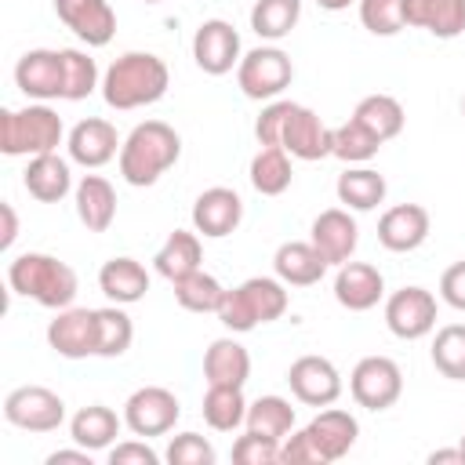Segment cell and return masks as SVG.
<instances>
[{
  "label": "cell",
  "instance_id": "obj_1",
  "mask_svg": "<svg viewBox=\"0 0 465 465\" xmlns=\"http://www.w3.org/2000/svg\"><path fill=\"white\" fill-rule=\"evenodd\" d=\"M171 69L153 51H127L102 73V98L109 109H142L167 94Z\"/></svg>",
  "mask_w": 465,
  "mask_h": 465
},
{
  "label": "cell",
  "instance_id": "obj_2",
  "mask_svg": "<svg viewBox=\"0 0 465 465\" xmlns=\"http://www.w3.org/2000/svg\"><path fill=\"white\" fill-rule=\"evenodd\" d=\"M182 156V138L171 124L163 120H145L138 124L124 145H120V174L127 185L134 189H145V185H156L160 174H167Z\"/></svg>",
  "mask_w": 465,
  "mask_h": 465
},
{
  "label": "cell",
  "instance_id": "obj_3",
  "mask_svg": "<svg viewBox=\"0 0 465 465\" xmlns=\"http://www.w3.org/2000/svg\"><path fill=\"white\" fill-rule=\"evenodd\" d=\"M7 283H11L15 294L33 298L36 305L54 309V312L65 309V305H73L76 287H80L73 265H65L54 254H44V251H25V254L11 258Z\"/></svg>",
  "mask_w": 465,
  "mask_h": 465
},
{
  "label": "cell",
  "instance_id": "obj_4",
  "mask_svg": "<svg viewBox=\"0 0 465 465\" xmlns=\"http://www.w3.org/2000/svg\"><path fill=\"white\" fill-rule=\"evenodd\" d=\"M291 294L280 276H251L240 287H225V298L218 305V320L232 334H247L258 323H272L287 312Z\"/></svg>",
  "mask_w": 465,
  "mask_h": 465
},
{
  "label": "cell",
  "instance_id": "obj_5",
  "mask_svg": "<svg viewBox=\"0 0 465 465\" xmlns=\"http://www.w3.org/2000/svg\"><path fill=\"white\" fill-rule=\"evenodd\" d=\"M62 138H65V124L44 102H29L25 109H4L0 113V153L4 156L58 153Z\"/></svg>",
  "mask_w": 465,
  "mask_h": 465
},
{
  "label": "cell",
  "instance_id": "obj_6",
  "mask_svg": "<svg viewBox=\"0 0 465 465\" xmlns=\"http://www.w3.org/2000/svg\"><path fill=\"white\" fill-rule=\"evenodd\" d=\"M291 80H294V65L291 54L280 47H254L236 65V84L254 102H272L291 87Z\"/></svg>",
  "mask_w": 465,
  "mask_h": 465
},
{
  "label": "cell",
  "instance_id": "obj_7",
  "mask_svg": "<svg viewBox=\"0 0 465 465\" xmlns=\"http://www.w3.org/2000/svg\"><path fill=\"white\" fill-rule=\"evenodd\" d=\"M4 418L25 432H54L65 421V400L47 385H18L4 400Z\"/></svg>",
  "mask_w": 465,
  "mask_h": 465
},
{
  "label": "cell",
  "instance_id": "obj_8",
  "mask_svg": "<svg viewBox=\"0 0 465 465\" xmlns=\"http://www.w3.org/2000/svg\"><path fill=\"white\" fill-rule=\"evenodd\" d=\"M349 392L367 411H389L403 396V371L389 356H363L349 374Z\"/></svg>",
  "mask_w": 465,
  "mask_h": 465
},
{
  "label": "cell",
  "instance_id": "obj_9",
  "mask_svg": "<svg viewBox=\"0 0 465 465\" xmlns=\"http://www.w3.org/2000/svg\"><path fill=\"white\" fill-rule=\"evenodd\" d=\"M182 418V403L163 385H142L124 403V425L134 436H167Z\"/></svg>",
  "mask_w": 465,
  "mask_h": 465
},
{
  "label": "cell",
  "instance_id": "obj_10",
  "mask_svg": "<svg viewBox=\"0 0 465 465\" xmlns=\"http://www.w3.org/2000/svg\"><path fill=\"white\" fill-rule=\"evenodd\" d=\"M385 327L403 341H418V338L432 334V327H436V294L418 287V283L392 291L385 298Z\"/></svg>",
  "mask_w": 465,
  "mask_h": 465
},
{
  "label": "cell",
  "instance_id": "obj_11",
  "mask_svg": "<svg viewBox=\"0 0 465 465\" xmlns=\"http://www.w3.org/2000/svg\"><path fill=\"white\" fill-rule=\"evenodd\" d=\"M47 345L65 360H87L98 356V312L65 305L47 323Z\"/></svg>",
  "mask_w": 465,
  "mask_h": 465
},
{
  "label": "cell",
  "instance_id": "obj_12",
  "mask_svg": "<svg viewBox=\"0 0 465 465\" xmlns=\"http://www.w3.org/2000/svg\"><path fill=\"white\" fill-rule=\"evenodd\" d=\"M287 385H291V396L305 407H331L338 396H341V374L338 367L327 360V356H298L291 367H287Z\"/></svg>",
  "mask_w": 465,
  "mask_h": 465
},
{
  "label": "cell",
  "instance_id": "obj_13",
  "mask_svg": "<svg viewBox=\"0 0 465 465\" xmlns=\"http://www.w3.org/2000/svg\"><path fill=\"white\" fill-rule=\"evenodd\" d=\"M193 58L207 76H225L240 65V33L225 18H207L193 33Z\"/></svg>",
  "mask_w": 465,
  "mask_h": 465
},
{
  "label": "cell",
  "instance_id": "obj_14",
  "mask_svg": "<svg viewBox=\"0 0 465 465\" xmlns=\"http://www.w3.org/2000/svg\"><path fill=\"white\" fill-rule=\"evenodd\" d=\"M54 15L87 47H105L116 33V11L109 0H54Z\"/></svg>",
  "mask_w": 465,
  "mask_h": 465
},
{
  "label": "cell",
  "instance_id": "obj_15",
  "mask_svg": "<svg viewBox=\"0 0 465 465\" xmlns=\"http://www.w3.org/2000/svg\"><path fill=\"white\" fill-rule=\"evenodd\" d=\"M309 240L327 258V265H345L352 258L356 243H360V225L349 214V207H327L312 218Z\"/></svg>",
  "mask_w": 465,
  "mask_h": 465
},
{
  "label": "cell",
  "instance_id": "obj_16",
  "mask_svg": "<svg viewBox=\"0 0 465 465\" xmlns=\"http://www.w3.org/2000/svg\"><path fill=\"white\" fill-rule=\"evenodd\" d=\"M240 222H243V200L229 185H211L193 203V229L211 236V240H222V236L236 232Z\"/></svg>",
  "mask_w": 465,
  "mask_h": 465
},
{
  "label": "cell",
  "instance_id": "obj_17",
  "mask_svg": "<svg viewBox=\"0 0 465 465\" xmlns=\"http://www.w3.org/2000/svg\"><path fill=\"white\" fill-rule=\"evenodd\" d=\"M429 229L432 218L421 203H396L378 218V243L392 254H407L429 240Z\"/></svg>",
  "mask_w": 465,
  "mask_h": 465
},
{
  "label": "cell",
  "instance_id": "obj_18",
  "mask_svg": "<svg viewBox=\"0 0 465 465\" xmlns=\"http://www.w3.org/2000/svg\"><path fill=\"white\" fill-rule=\"evenodd\" d=\"M15 84L33 102L62 98V51L33 47L15 62Z\"/></svg>",
  "mask_w": 465,
  "mask_h": 465
},
{
  "label": "cell",
  "instance_id": "obj_19",
  "mask_svg": "<svg viewBox=\"0 0 465 465\" xmlns=\"http://www.w3.org/2000/svg\"><path fill=\"white\" fill-rule=\"evenodd\" d=\"M120 134H116V127L109 124V120H102V116H87V120H80L73 131H69V138H65V149H69V160L73 163H80V167H105L113 156H120Z\"/></svg>",
  "mask_w": 465,
  "mask_h": 465
},
{
  "label": "cell",
  "instance_id": "obj_20",
  "mask_svg": "<svg viewBox=\"0 0 465 465\" xmlns=\"http://www.w3.org/2000/svg\"><path fill=\"white\" fill-rule=\"evenodd\" d=\"M331 131L334 127H327L320 120V113H312L309 105H298L294 102V109H291V116L283 124L280 145L294 160H323V156H331Z\"/></svg>",
  "mask_w": 465,
  "mask_h": 465
},
{
  "label": "cell",
  "instance_id": "obj_21",
  "mask_svg": "<svg viewBox=\"0 0 465 465\" xmlns=\"http://www.w3.org/2000/svg\"><path fill=\"white\" fill-rule=\"evenodd\" d=\"M334 298L349 312H367L385 298V276L371 262H345L334 276Z\"/></svg>",
  "mask_w": 465,
  "mask_h": 465
},
{
  "label": "cell",
  "instance_id": "obj_22",
  "mask_svg": "<svg viewBox=\"0 0 465 465\" xmlns=\"http://www.w3.org/2000/svg\"><path fill=\"white\" fill-rule=\"evenodd\" d=\"M305 432L312 436V443H316V450H320V458L327 465V461H338V458H345L352 450V443L360 436V421L341 407H323L305 425Z\"/></svg>",
  "mask_w": 465,
  "mask_h": 465
},
{
  "label": "cell",
  "instance_id": "obj_23",
  "mask_svg": "<svg viewBox=\"0 0 465 465\" xmlns=\"http://www.w3.org/2000/svg\"><path fill=\"white\" fill-rule=\"evenodd\" d=\"M22 185L33 200L40 203H58L69 196L73 185V171H69V160H62L58 153H40V156H29L25 171H22Z\"/></svg>",
  "mask_w": 465,
  "mask_h": 465
},
{
  "label": "cell",
  "instance_id": "obj_24",
  "mask_svg": "<svg viewBox=\"0 0 465 465\" xmlns=\"http://www.w3.org/2000/svg\"><path fill=\"white\" fill-rule=\"evenodd\" d=\"M272 269L287 287H312L327 272V258L312 247V240H287L272 254Z\"/></svg>",
  "mask_w": 465,
  "mask_h": 465
},
{
  "label": "cell",
  "instance_id": "obj_25",
  "mask_svg": "<svg viewBox=\"0 0 465 465\" xmlns=\"http://www.w3.org/2000/svg\"><path fill=\"white\" fill-rule=\"evenodd\" d=\"M76 218L87 225V232H105L116 222V189L102 174H84L73 189Z\"/></svg>",
  "mask_w": 465,
  "mask_h": 465
},
{
  "label": "cell",
  "instance_id": "obj_26",
  "mask_svg": "<svg viewBox=\"0 0 465 465\" xmlns=\"http://www.w3.org/2000/svg\"><path fill=\"white\" fill-rule=\"evenodd\" d=\"M98 287H102V294H105L109 302H116V305H134V302H142L145 291H149V272H145L142 262L120 254V258H109V262L98 269Z\"/></svg>",
  "mask_w": 465,
  "mask_h": 465
},
{
  "label": "cell",
  "instance_id": "obj_27",
  "mask_svg": "<svg viewBox=\"0 0 465 465\" xmlns=\"http://www.w3.org/2000/svg\"><path fill=\"white\" fill-rule=\"evenodd\" d=\"M407 25L454 40L465 33V0H407Z\"/></svg>",
  "mask_w": 465,
  "mask_h": 465
},
{
  "label": "cell",
  "instance_id": "obj_28",
  "mask_svg": "<svg viewBox=\"0 0 465 465\" xmlns=\"http://www.w3.org/2000/svg\"><path fill=\"white\" fill-rule=\"evenodd\" d=\"M203 378L207 385H247L251 378V352L236 338H214L203 352Z\"/></svg>",
  "mask_w": 465,
  "mask_h": 465
},
{
  "label": "cell",
  "instance_id": "obj_29",
  "mask_svg": "<svg viewBox=\"0 0 465 465\" xmlns=\"http://www.w3.org/2000/svg\"><path fill=\"white\" fill-rule=\"evenodd\" d=\"M120 425H124V418H116L113 407H105V403H87V407H80V411L69 418V436H73V443H80V447H87V450L94 454V450H105V447L116 443Z\"/></svg>",
  "mask_w": 465,
  "mask_h": 465
},
{
  "label": "cell",
  "instance_id": "obj_30",
  "mask_svg": "<svg viewBox=\"0 0 465 465\" xmlns=\"http://www.w3.org/2000/svg\"><path fill=\"white\" fill-rule=\"evenodd\" d=\"M200 262H203V243H200V236L189 232V229H174V232L163 240V247L153 254L156 272H160L163 280H171V283L182 280V276H189V272H196Z\"/></svg>",
  "mask_w": 465,
  "mask_h": 465
},
{
  "label": "cell",
  "instance_id": "obj_31",
  "mask_svg": "<svg viewBox=\"0 0 465 465\" xmlns=\"http://www.w3.org/2000/svg\"><path fill=\"white\" fill-rule=\"evenodd\" d=\"M334 193H338V200H341L349 211H374V207L385 200L389 185H385V178H381L374 167L356 163V167H345V171L338 174Z\"/></svg>",
  "mask_w": 465,
  "mask_h": 465
},
{
  "label": "cell",
  "instance_id": "obj_32",
  "mask_svg": "<svg viewBox=\"0 0 465 465\" xmlns=\"http://www.w3.org/2000/svg\"><path fill=\"white\" fill-rule=\"evenodd\" d=\"M291 153L283 145H262L251 160V185L262 196H280L291 189Z\"/></svg>",
  "mask_w": 465,
  "mask_h": 465
},
{
  "label": "cell",
  "instance_id": "obj_33",
  "mask_svg": "<svg viewBox=\"0 0 465 465\" xmlns=\"http://www.w3.org/2000/svg\"><path fill=\"white\" fill-rule=\"evenodd\" d=\"M247 418V400L240 385H207L203 392V421L214 432H236Z\"/></svg>",
  "mask_w": 465,
  "mask_h": 465
},
{
  "label": "cell",
  "instance_id": "obj_34",
  "mask_svg": "<svg viewBox=\"0 0 465 465\" xmlns=\"http://www.w3.org/2000/svg\"><path fill=\"white\" fill-rule=\"evenodd\" d=\"M352 120H360L371 134H378L381 142H389V138H396L403 131L407 113H403V105L392 94H367V98L356 102Z\"/></svg>",
  "mask_w": 465,
  "mask_h": 465
},
{
  "label": "cell",
  "instance_id": "obj_35",
  "mask_svg": "<svg viewBox=\"0 0 465 465\" xmlns=\"http://www.w3.org/2000/svg\"><path fill=\"white\" fill-rule=\"evenodd\" d=\"M247 432L269 436V440H283L294 432V407L283 396H258L254 403H247V418H243Z\"/></svg>",
  "mask_w": 465,
  "mask_h": 465
},
{
  "label": "cell",
  "instance_id": "obj_36",
  "mask_svg": "<svg viewBox=\"0 0 465 465\" xmlns=\"http://www.w3.org/2000/svg\"><path fill=\"white\" fill-rule=\"evenodd\" d=\"M298 18H302V0H254V7H251V29L262 40L291 36Z\"/></svg>",
  "mask_w": 465,
  "mask_h": 465
},
{
  "label": "cell",
  "instance_id": "obj_37",
  "mask_svg": "<svg viewBox=\"0 0 465 465\" xmlns=\"http://www.w3.org/2000/svg\"><path fill=\"white\" fill-rule=\"evenodd\" d=\"M378 149H381V138H378V134H371V131H367L360 120H352V116L331 131V156L345 160L349 167L374 160V156H378Z\"/></svg>",
  "mask_w": 465,
  "mask_h": 465
},
{
  "label": "cell",
  "instance_id": "obj_38",
  "mask_svg": "<svg viewBox=\"0 0 465 465\" xmlns=\"http://www.w3.org/2000/svg\"><path fill=\"white\" fill-rule=\"evenodd\" d=\"M171 287H174V302H178L185 312H218V305H222V298H225V287L218 283V276H211V272H203V269H196V272L174 280Z\"/></svg>",
  "mask_w": 465,
  "mask_h": 465
},
{
  "label": "cell",
  "instance_id": "obj_39",
  "mask_svg": "<svg viewBox=\"0 0 465 465\" xmlns=\"http://www.w3.org/2000/svg\"><path fill=\"white\" fill-rule=\"evenodd\" d=\"M94 87H102L94 58L87 51H80V47H62V98L65 102H80Z\"/></svg>",
  "mask_w": 465,
  "mask_h": 465
},
{
  "label": "cell",
  "instance_id": "obj_40",
  "mask_svg": "<svg viewBox=\"0 0 465 465\" xmlns=\"http://www.w3.org/2000/svg\"><path fill=\"white\" fill-rule=\"evenodd\" d=\"M98 312V356L102 360H116L131 349L134 341V323L131 316L124 312V305H105V309H94Z\"/></svg>",
  "mask_w": 465,
  "mask_h": 465
},
{
  "label": "cell",
  "instance_id": "obj_41",
  "mask_svg": "<svg viewBox=\"0 0 465 465\" xmlns=\"http://www.w3.org/2000/svg\"><path fill=\"white\" fill-rule=\"evenodd\" d=\"M432 367L450 378V381H465V323H447L436 331L432 338Z\"/></svg>",
  "mask_w": 465,
  "mask_h": 465
},
{
  "label": "cell",
  "instance_id": "obj_42",
  "mask_svg": "<svg viewBox=\"0 0 465 465\" xmlns=\"http://www.w3.org/2000/svg\"><path fill=\"white\" fill-rule=\"evenodd\" d=\"M360 22L374 36H396L407 29V0H360Z\"/></svg>",
  "mask_w": 465,
  "mask_h": 465
},
{
  "label": "cell",
  "instance_id": "obj_43",
  "mask_svg": "<svg viewBox=\"0 0 465 465\" xmlns=\"http://www.w3.org/2000/svg\"><path fill=\"white\" fill-rule=\"evenodd\" d=\"M163 458H167L171 465H214V461H218V450H214L211 440H203L200 432H178V436L167 443Z\"/></svg>",
  "mask_w": 465,
  "mask_h": 465
},
{
  "label": "cell",
  "instance_id": "obj_44",
  "mask_svg": "<svg viewBox=\"0 0 465 465\" xmlns=\"http://www.w3.org/2000/svg\"><path fill=\"white\" fill-rule=\"evenodd\" d=\"M232 461H240V465H276L280 461V440L243 432L232 443Z\"/></svg>",
  "mask_w": 465,
  "mask_h": 465
},
{
  "label": "cell",
  "instance_id": "obj_45",
  "mask_svg": "<svg viewBox=\"0 0 465 465\" xmlns=\"http://www.w3.org/2000/svg\"><path fill=\"white\" fill-rule=\"evenodd\" d=\"M291 109H294V102H287V98L269 102V105L262 109V116L254 120V138H258V145H280V134H283V124H287Z\"/></svg>",
  "mask_w": 465,
  "mask_h": 465
},
{
  "label": "cell",
  "instance_id": "obj_46",
  "mask_svg": "<svg viewBox=\"0 0 465 465\" xmlns=\"http://www.w3.org/2000/svg\"><path fill=\"white\" fill-rule=\"evenodd\" d=\"M280 461L283 465H323V458H320V450H316V443L305 429L280 440Z\"/></svg>",
  "mask_w": 465,
  "mask_h": 465
},
{
  "label": "cell",
  "instance_id": "obj_47",
  "mask_svg": "<svg viewBox=\"0 0 465 465\" xmlns=\"http://www.w3.org/2000/svg\"><path fill=\"white\" fill-rule=\"evenodd\" d=\"M160 454L142 440H124L116 447H109V465H156Z\"/></svg>",
  "mask_w": 465,
  "mask_h": 465
},
{
  "label": "cell",
  "instance_id": "obj_48",
  "mask_svg": "<svg viewBox=\"0 0 465 465\" xmlns=\"http://www.w3.org/2000/svg\"><path fill=\"white\" fill-rule=\"evenodd\" d=\"M440 298H443L450 309L465 312V258L443 269V276H440Z\"/></svg>",
  "mask_w": 465,
  "mask_h": 465
},
{
  "label": "cell",
  "instance_id": "obj_49",
  "mask_svg": "<svg viewBox=\"0 0 465 465\" xmlns=\"http://www.w3.org/2000/svg\"><path fill=\"white\" fill-rule=\"evenodd\" d=\"M0 218H4V232H0V247L4 251H11V243L18 240V214H15V207L4 200L0 203Z\"/></svg>",
  "mask_w": 465,
  "mask_h": 465
},
{
  "label": "cell",
  "instance_id": "obj_50",
  "mask_svg": "<svg viewBox=\"0 0 465 465\" xmlns=\"http://www.w3.org/2000/svg\"><path fill=\"white\" fill-rule=\"evenodd\" d=\"M47 465H91V450L76 443L73 450H54V454H47Z\"/></svg>",
  "mask_w": 465,
  "mask_h": 465
},
{
  "label": "cell",
  "instance_id": "obj_51",
  "mask_svg": "<svg viewBox=\"0 0 465 465\" xmlns=\"http://www.w3.org/2000/svg\"><path fill=\"white\" fill-rule=\"evenodd\" d=\"M443 461H458V465H465L461 447H443V450H432V454H429V465H443Z\"/></svg>",
  "mask_w": 465,
  "mask_h": 465
},
{
  "label": "cell",
  "instance_id": "obj_52",
  "mask_svg": "<svg viewBox=\"0 0 465 465\" xmlns=\"http://www.w3.org/2000/svg\"><path fill=\"white\" fill-rule=\"evenodd\" d=\"M349 4H356V0H316L320 11H345Z\"/></svg>",
  "mask_w": 465,
  "mask_h": 465
},
{
  "label": "cell",
  "instance_id": "obj_53",
  "mask_svg": "<svg viewBox=\"0 0 465 465\" xmlns=\"http://www.w3.org/2000/svg\"><path fill=\"white\" fill-rule=\"evenodd\" d=\"M458 447H461V458H465V432H461V440H458Z\"/></svg>",
  "mask_w": 465,
  "mask_h": 465
},
{
  "label": "cell",
  "instance_id": "obj_54",
  "mask_svg": "<svg viewBox=\"0 0 465 465\" xmlns=\"http://www.w3.org/2000/svg\"><path fill=\"white\" fill-rule=\"evenodd\" d=\"M461 116H465V94H461Z\"/></svg>",
  "mask_w": 465,
  "mask_h": 465
},
{
  "label": "cell",
  "instance_id": "obj_55",
  "mask_svg": "<svg viewBox=\"0 0 465 465\" xmlns=\"http://www.w3.org/2000/svg\"><path fill=\"white\" fill-rule=\"evenodd\" d=\"M145 4H160V0H145Z\"/></svg>",
  "mask_w": 465,
  "mask_h": 465
}]
</instances>
